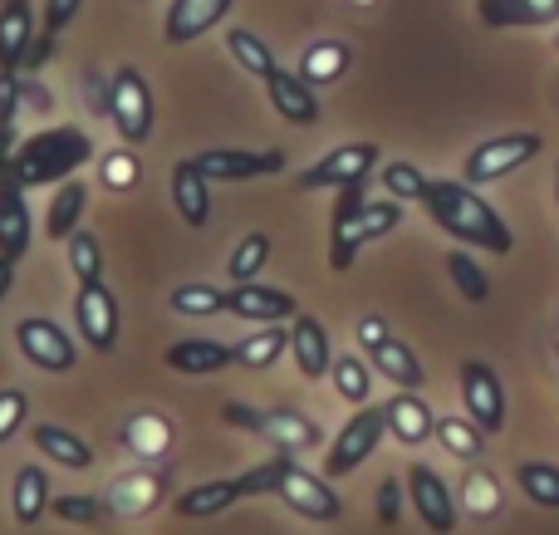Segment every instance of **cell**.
<instances>
[{
    "instance_id": "obj_1",
    "label": "cell",
    "mask_w": 559,
    "mask_h": 535,
    "mask_svg": "<svg viewBox=\"0 0 559 535\" xmlns=\"http://www.w3.org/2000/svg\"><path fill=\"white\" fill-rule=\"evenodd\" d=\"M427 216L442 226L452 241L462 246H476V251H491V255H511L515 251V236L506 226V216L476 192L472 182H452V177H437L427 182V197H423Z\"/></svg>"
},
{
    "instance_id": "obj_2",
    "label": "cell",
    "mask_w": 559,
    "mask_h": 535,
    "mask_svg": "<svg viewBox=\"0 0 559 535\" xmlns=\"http://www.w3.org/2000/svg\"><path fill=\"white\" fill-rule=\"evenodd\" d=\"M88 157H94V138L84 128H45V133H29L25 143H15L10 167H15V177L29 192V187H59Z\"/></svg>"
},
{
    "instance_id": "obj_3",
    "label": "cell",
    "mask_w": 559,
    "mask_h": 535,
    "mask_svg": "<svg viewBox=\"0 0 559 535\" xmlns=\"http://www.w3.org/2000/svg\"><path fill=\"white\" fill-rule=\"evenodd\" d=\"M108 118H114L118 138H123L128 147H143L147 138H153V123H157V108H153V88H147L143 69L133 64H118L114 79H108Z\"/></svg>"
},
{
    "instance_id": "obj_4",
    "label": "cell",
    "mask_w": 559,
    "mask_h": 535,
    "mask_svg": "<svg viewBox=\"0 0 559 535\" xmlns=\"http://www.w3.org/2000/svg\"><path fill=\"white\" fill-rule=\"evenodd\" d=\"M397 222H403V202H397V197L364 202L344 226H329V265H334V271H348V265L358 261V251H364L368 241H378V236L397 231Z\"/></svg>"
},
{
    "instance_id": "obj_5",
    "label": "cell",
    "mask_w": 559,
    "mask_h": 535,
    "mask_svg": "<svg viewBox=\"0 0 559 535\" xmlns=\"http://www.w3.org/2000/svg\"><path fill=\"white\" fill-rule=\"evenodd\" d=\"M545 153V138L540 133H496L486 138V143H476L472 153H466V167L462 177L472 187H486V182H501V177L521 173L531 157Z\"/></svg>"
},
{
    "instance_id": "obj_6",
    "label": "cell",
    "mask_w": 559,
    "mask_h": 535,
    "mask_svg": "<svg viewBox=\"0 0 559 535\" xmlns=\"http://www.w3.org/2000/svg\"><path fill=\"white\" fill-rule=\"evenodd\" d=\"M388 432V413L383 408H358L354 418L344 423V432L334 438V448H329L324 457V477H348V472H358L368 457L378 452V442H383Z\"/></svg>"
},
{
    "instance_id": "obj_7",
    "label": "cell",
    "mask_w": 559,
    "mask_h": 535,
    "mask_svg": "<svg viewBox=\"0 0 559 535\" xmlns=\"http://www.w3.org/2000/svg\"><path fill=\"white\" fill-rule=\"evenodd\" d=\"M368 173H378V143H338L299 173V192H324V187L338 192L348 182H368Z\"/></svg>"
},
{
    "instance_id": "obj_8",
    "label": "cell",
    "mask_w": 559,
    "mask_h": 535,
    "mask_svg": "<svg viewBox=\"0 0 559 535\" xmlns=\"http://www.w3.org/2000/svg\"><path fill=\"white\" fill-rule=\"evenodd\" d=\"M462 408L486 438L506 428V383L491 364H481V359L462 364Z\"/></svg>"
},
{
    "instance_id": "obj_9",
    "label": "cell",
    "mask_w": 559,
    "mask_h": 535,
    "mask_svg": "<svg viewBox=\"0 0 559 535\" xmlns=\"http://www.w3.org/2000/svg\"><path fill=\"white\" fill-rule=\"evenodd\" d=\"M15 344H20V354L45 373H69L79 364V349H74V340H69V330H59L45 314H25V320L15 324Z\"/></svg>"
},
{
    "instance_id": "obj_10",
    "label": "cell",
    "mask_w": 559,
    "mask_h": 535,
    "mask_svg": "<svg viewBox=\"0 0 559 535\" xmlns=\"http://www.w3.org/2000/svg\"><path fill=\"white\" fill-rule=\"evenodd\" d=\"M275 497L285 501L295 516H305V521H338V491L329 487V477H314V472H305L295 457L285 462V472H280V487H275Z\"/></svg>"
},
{
    "instance_id": "obj_11",
    "label": "cell",
    "mask_w": 559,
    "mask_h": 535,
    "mask_svg": "<svg viewBox=\"0 0 559 535\" xmlns=\"http://www.w3.org/2000/svg\"><path fill=\"white\" fill-rule=\"evenodd\" d=\"M74 324L84 334L88 349L108 354L118 344V300L104 281H84L74 295Z\"/></svg>"
},
{
    "instance_id": "obj_12",
    "label": "cell",
    "mask_w": 559,
    "mask_h": 535,
    "mask_svg": "<svg viewBox=\"0 0 559 535\" xmlns=\"http://www.w3.org/2000/svg\"><path fill=\"white\" fill-rule=\"evenodd\" d=\"M212 182H251V177H275L285 173V153L280 147H265V153H251V147H206L197 157Z\"/></svg>"
},
{
    "instance_id": "obj_13",
    "label": "cell",
    "mask_w": 559,
    "mask_h": 535,
    "mask_svg": "<svg viewBox=\"0 0 559 535\" xmlns=\"http://www.w3.org/2000/svg\"><path fill=\"white\" fill-rule=\"evenodd\" d=\"M407 501H413V511L423 516L427 531H437V535H452L456 531V497L447 491V482L437 477L427 462L407 467Z\"/></svg>"
},
{
    "instance_id": "obj_14",
    "label": "cell",
    "mask_w": 559,
    "mask_h": 535,
    "mask_svg": "<svg viewBox=\"0 0 559 535\" xmlns=\"http://www.w3.org/2000/svg\"><path fill=\"white\" fill-rule=\"evenodd\" d=\"M118 442H123L138 462H163V457H173L177 428L163 408H133L123 423H118Z\"/></svg>"
},
{
    "instance_id": "obj_15",
    "label": "cell",
    "mask_w": 559,
    "mask_h": 535,
    "mask_svg": "<svg viewBox=\"0 0 559 535\" xmlns=\"http://www.w3.org/2000/svg\"><path fill=\"white\" fill-rule=\"evenodd\" d=\"M226 310H231L236 320H251V324H280V320H295L299 305H295V295L280 290V285L236 281L231 290H226Z\"/></svg>"
},
{
    "instance_id": "obj_16",
    "label": "cell",
    "mask_w": 559,
    "mask_h": 535,
    "mask_svg": "<svg viewBox=\"0 0 559 535\" xmlns=\"http://www.w3.org/2000/svg\"><path fill=\"white\" fill-rule=\"evenodd\" d=\"M261 84H265V94H271V108L285 118V123H295V128L319 123V94H314L309 79H299V69H280L275 64Z\"/></svg>"
},
{
    "instance_id": "obj_17",
    "label": "cell",
    "mask_w": 559,
    "mask_h": 535,
    "mask_svg": "<svg viewBox=\"0 0 559 535\" xmlns=\"http://www.w3.org/2000/svg\"><path fill=\"white\" fill-rule=\"evenodd\" d=\"M29 251V202L15 167L0 163V255L20 261Z\"/></svg>"
},
{
    "instance_id": "obj_18",
    "label": "cell",
    "mask_w": 559,
    "mask_h": 535,
    "mask_svg": "<svg viewBox=\"0 0 559 535\" xmlns=\"http://www.w3.org/2000/svg\"><path fill=\"white\" fill-rule=\"evenodd\" d=\"M163 497H167V482L157 477V472H123V477H114L108 482V491H104L114 521L147 516L153 507H163Z\"/></svg>"
},
{
    "instance_id": "obj_19",
    "label": "cell",
    "mask_w": 559,
    "mask_h": 535,
    "mask_svg": "<svg viewBox=\"0 0 559 535\" xmlns=\"http://www.w3.org/2000/svg\"><path fill=\"white\" fill-rule=\"evenodd\" d=\"M231 5L236 0H173V10H167V20H163L167 45H192V39L212 35V29L231 15Z\"/></svg>"
},
{
    "instance_id": "obj_20",
    "label": "cell",
    "mask_w": 559,
    "mask_h": 535,
    "mask_svg": "<svg viewBox=\"0 0 559 535\" xmlns=\"http://www.w3.org/2000/svg\"><path fill=\"white\" fill-rule=\"evenodd\" d=\"M289 354H295V369L305 373L309 383L329 379L334 349H329V330L314 320V314H295V320H289Z\"/></svg>"
},
{
    "instance_id": "obj_21",
    "label": "cell",
    "mask_w": 559,
    "mask_h": 535,
    "mask_svg": "<svg viewBox=\"0 0 559 535\" xmlns=\"http://www.w3.org/2000/svg\"><path fill=\"white\" fill-rule=\"evenodd\" d=\"M486 29H540L559 20V0H476Z\"/></svg>"
},
{
    "instance_id": "obj_22",
    "label": "cell",
    "mask_w": 559,
    "mask_h": 535,
    "mask_svg": "<svg viewBox=\"0 0 559 535\" xmlns=\"http://www.w3.org/2000/svg\"><path fill=\"white\" fill-rule=\"evenodd\" d=\"M255 438H271L275 452H289V457H295V452H305V448H319L324 432H319V423L305 418L299 408H265Z\"/></svg>"
},
{
    "instance_id": "obj_23",
    "label": "cell",
    "mask_w": 559,
    "mask_h": 535,
    "mask_svg": "<svg viewBox=\"0 0 559 535\" xmlns=\"http://www.w3.org/2000/svg\"><path fill=\"white\" fill-rule=\"evenodd\" d=\"M173 202L187 226L212 222V177L197 167V157H182V163L173 167Z\"/></svg>"
},
{
    "instance_id": "obj_24",
    "label": "cell",
    "mask_w": 559,
    "mask_h": 535,
    "mask_svg": "<svg viewBox=\"0 0 559 535\" xmlns=\"http://www.w3.org/2000/svg\"><path fill=\"white\" fill-rule=\"evenodd\" d=\"M388 432H393L403 448H423L427 438L437 432V418H432V408H427L423 399H417V389H397V399L388 403Z\"/></svg>"
},
{
    "instance_id": "obj_25",
    "label": "cell",
    "mask_w": 559,
    "mask_h": 535,
    "mask_svg": "<svg viewBox=\"0 0 559 535\" xmlns=\"http://www.w3.org/2000/svg\"><path fill=\"white\" fill-rule=\"evenodd\" d=\"M163 364L173 373H187V379H206V373L231 369V344H222V340H182V344L167 349Z\"/></svg>"
},
{
    "instance_id": "obj_26",
    "label": "cell",
    "mask_w": 559,
    "mask_h": 535,
    "mask_svg": "<svg viewBox=\"0 0 559 535\" xmlns=\"http://www.w3.org/2000/svg\"><path fill=\"white\" fill-rule=\"evenodd\" d=\"M236 501H246L241 497V477H231V482H202V487L182 491V497L173 501V511L182 521H206V516H222V511H231Z\"/></svg>"
},
{
    "instance_id": "obj_27",
    "label": "cell",
    "mask_w": 559,
    "mask_h": 535,
    "mask_svg": "<svg viewBox=\"0 0 559 535\" xmlns=\"http://www.w3.org/2000/svg\"><path fill=\"white\" fill-rule=\"evenodd\" d=\"M29 39H35V10H29V0H5L0 5V69H15L20 74V59H25Z\"/></svg>"
},
{
    "instance_id": "obj_28",
    "label": "cell",
    "mask_w": 559,
    "mask_h": 535,
    "mask_svg": "<svg viewBox=\"0 0 559 535\" xmlns=\"http://www.w3.org/2000/svg\"><path fill=\"white\" fill-rule=\"evenodd\" d=\"M29 438H35V448L45 452L49 462H59V467H69V472L94 467V448H88L79 432L59 428V423H35V428H29Z\"/></svg>"
},
{
    "instance_id": "obj_29",
    "label": "cell",
    "mask_w": 559,
    "mask_h": 535,
    "mask_svg": "<svg viewBox=\"0 0 559 535\" xmlns=\"http://www.w3.org/2000/svg\"><path fill=\"white\" fill-rule=\"evenodd\" d=\"M348 64H354V49L344 45V39H314V45L299 55V79H309V84H334V79L348 74Z\"/></svg>"
},
{
    "instance_id": "obj_30",
    "label": "cell",
    "mask_w": 559,
    "mask_h": 535,
    "mask_svg": "<svg viewBox=\"0 0 559 535\" xmlns=\"http://www.w3.org/2000/svg\"><path fill=\"white\" fill-rule=\"evenodd\" d=\"M368 364H373V369L383 373L388 383H397V389H423V383H427L423 359H417V354L407 349L403 340H383L373 354H368Z\"/></svg>"
},
{
    "instance_id": "obj_31",
    "label": "cell",
    "mask_w": 559,
    "mask_h": 535,
    "mask_svg": "<svg viewBox=\"0 0 559 535\" xmlns=\"http://www.w3.org/2000/svg\"><path fill=\"white\" fill-rule=\"evenodd\" d=\"M88 206V187L79 182V177H64L55 192V202H49V216H45V236L49 241H69V236L79 231V216H84Z\"/></svg>"
},
{
    "instance_id": "obj_32",
    "label": "cell",
    "mask_w": 559,
    "mask_h": 535,
    "mask_svg": "<svg viewBox=\"0 0 559 535\" xmlns=\"http://www.w3.org/2000/svg\"><path fill=\"white\" fill-rule=\"evenodd\" d=\"M10 511H15L20 526H35V521L49 511V477L35 467V462L15 472V487H10Z\"/></svg>"
},
{
    "instance_id": "obj_33",
    "label": "cell",
    "mask_w": 559,
    "mask_h": 535,
    "mask_svg": "<svg viewBox=\"0 0 559 535\" xmlns=\"http://www.w3.org/2000/svg\"><path fill=\"white\" fill-rule=\"evenodd\" d=\"M285 349H289V330L265 324V330L246 334L241 344H231V364H236V369H271Z\"/></svg>"
},
{
    "instance_id": "obj_34",
    "label": "cell",
    "mask_w": 559,
    "mask_h": 535,
    "mask_svg": "<svg viewBox=\"0 0 559 535\" xmlns=\"http://www.w3.org/2000/svg\"><path fill=\"white\" fill-rule=\"evenodd\" d=\"M329 379H334V393L354 408H364L368 393H373V364H364L358 354H334L329 364Z\"/></svg>"
},
{
    "instance_id": "obj_35",
    "label": "cell",
    "mask_w": 559,
    "mask_h": 535,
    "mask_svg": "<svg viewBox=\"0 0 559 535\" xmlns=\"http://www.w3.org/2000/svg\"><path fill=\"white\" fill-rule=\"evenodd\" d=\"M226 55H231L236 64H241L246 74H255V79H265V74L275 69L271 45H265L255 29H246V25H231V29H226Z\"/></svg>"
},
{
    "instance_id": "obj_36",
    "label": "cell",
    "mask_w": 559,
    "mask_h": 535,
    "mask_svg": "<svg viewBox=\"0 0 559 535\" xmlns=\"http://www.w3.org/2000/svg\"><path fill=\"white\" fill-rule=\"evenodd\" d=\"M437 442H442L452 457H462V462H476L486 452V432L476 428L472 418H437V432H432Z\"/></svg>"
},
{
    "instance_id": "obj_37",
    "label": "cell",
    "mask_w": 559,
    "mask_h": 535,
    "mask_svg": "<svg viewBox=\"0 0 559 535\" xmlns=\"http://www.w3.org/2000/svg\"><path fill=\"white\" fill-rule=\"evenodd\" d=\"M515 482H521V491L535 501V507L559 511V467L555 462H521V467H515Z\"/></svg>"
},
{
    "instance_id": "obj_38",
    "label": "cell",
    "mask_w": 559,
    "mask_h": 535,
    "mask_svg": "<svg viewBox=\"0 0 559 535\" xmlns=\"http://www.w3.org/2000/svg\"><path fill=\"white\" fill-rule=\"evenodd\" d=\"M265 261H271V236L251 231V236H241V246L231 251V261H226V275H231V281H255V275L265 271Z\"/></svg>"
},
{
    "instance_id": "obj_39",
    "label": "cell",
    "mask_w": 559,
    "mask_h": 535,
    "mask_svg": "<svg viewBox=\"0 0 559 535\" xmlns=\"http://www.w3.org/2000/svg\"><path fill=\"white\" fill-rule=\"evenodd\" d=\"M173 310L187 314V320H206V314H222L226 310V290H216V285H177L173 290Z\"/></svg>"
},
{
    "instance_id": "obj_40",
    "label": "cell",
    "mask_w": 559,
    "mask_h": 535,
    "mask_svg": "<svg viewBox=\"0 0 559 535\" xmlns=\"http://www.w3.org/2000/svg\"><path fill=\"white\" fill-rule=\"evenodd\" d=\"M49 511H55L64 526H98V531H104L108 516H114L104 497H55L49 501Z\"/></svg>"
},
{
    "instance_id": "obj_41",
    "label": "cell",
    "mask_w": 559,
    "mask_h": 535,
    "mask_svg": "<svg viewBox=\"0 0 559 535\" xmlns=\"http://www.w3.org/2000/svg\"><path fill=\"white\" fill-rule=\"evenodd\" d=\"M69 271L74 281H104V241L94 231H74L69 236Z\"/></svg>"
},
{
    "instance_id": "obj_42",
    "label": "cell",
    "mask_w": 559,
    "mask_h": 535,
    "mask_svg": "<svg viewBox=\"0 0 559 535\" xmlns=\"http://www.w3.org/2000/svg\"><path fill=\"white\" fill-rule=\"evenodd\" d=\"M447 275H452V285L466 295L472 305H486L491 300V281H486V271L472 261L466 251H447Z\"/></svg>"
},
{
    "instance_id": "obj_43",
    "label": "cell",
    "mask_w": 559,
    "mask_h": 535,
    "mask_svg": "<svg viewBox=\"0 0 559 535\" xmlns=\"http://www.w3.org/2000/svg\"><path fill=\"white\" fill-rule=\"evenodd\" d=\"M462 497H466V511H472V516H496V511H501V482H496L491 472L472 467L462 482Z\"/></svg>"
},
{
    "instance_id": "obj_44",
    "label": "cell",
    "mask_w": 559,
    "mask_h": 535,
    "mask_svg": "<svg viewBox=\"0 0 559 535\" xmlns=\"http://www.w3.org/2000/svg\"><path fill=\"white\" fill-rule=\"evenodd\" d=\"M378 177H383L388 197H397V202H423L427 182H432V177H427L423 167H413V163H388Z\"/></svg>"
},
{
    "instance_id": "obj_45",
    "label": "cell",
    "mask_w": 559,
    "mask_h": 535,
    "mask_svg": "<svg viewBox=\"0 0 559 535\" xmlns=\"http://www.w3.org/2000/svg\"><path fill=\"white\" fill-rule=\"evenodd\" d=\"M285 462H289V452H275L271 462H261V467H251L241 477V497H275V487H280V472H285Z\"/></svg>"
},
{
    "instance_id": "obj_46",
    "label": "cell",
    "mask_w": 559,
    "mask_h": 535,
    "mask_svg": "<svg viewBox=\"0 0 559 535\" xmlns=\"http://www.w3.org/2000/svg\"><path fill=\"white\" fill-rule=\"evenodd\" d=\"M25 418H29L25 389H0V448H5V442L25 428Z\"/></svg>"
},
{
    "instance_id": "obj_47",
    "label": "cell",
    "mask_w": 559,
    "mask_h": 535,
    "mask_svg": "<svg viewBox=\"0 0 559 535\" xmlns=\"http://www.w3.org/2000/svg\"><path fill=\"white\" fill-rule=\"evenodd\" d=\"M79 10H84V0H45V10H39V29H49V35H64V29L74 25Z\"/></svg>"
},
{
    "instance_id": "obj_48",
    "label": "cell",
    "mask_w": 559,
    "mask_h": 535,
    "mask_svg": "<svg viewBox=\"0 0 559 535\" xmlns=\"http://www.w3.org/2000/svg\"><path fill=\"white\" fill-rule=\"evenodd\" d=\"M133 182H138L133 153H108V157H104V187H114V192H128Z\"/></svg>"
},
{
    "instance_id": "obj_49",
    "label": "cell",
    "mask_w": 559,
    "mask_h": 535,
    "mask_svg": "<svg viewBox=\"0 0 559 535\" xmlns=\"http://www.w3.org/2000/svg\"><path fill=\"white\" fill-rule=\"evenodd\" d=\"M397 516H403V482L388 477L378 482V526H397Z\"/></svg>"
},
{
    "instance_id": "obj_50",
    "label": "cell",
    "mask_w": 559,
    "mask_h": 535,
    "mask_svg": "<svg viewBox=\"0 0 559 535\" xmlns=\"http://www.w3.org/2000/svg\"><path fill=\"white\" fill-rule=\"evenodd\" d=\"M261 413L265 408H251V403H241V399L222 403V423L226 428H241V432H261Z\"/></svg>"
},
{
    "instance_id": "obj_51",
    "label": "cell",
    "mask_w": 559,
    "mask_h": 535,
    "mask_svg": "<svg viewBox=\"0 0 559 535\" xmlns=\"http://www.w3.org/2000/svg\"><path fill=\"white\" fill-rule=\"evenodd\" d=\"M15 114H20V74L0 69V123L15 128Z\"/></svg>"
},
{
    "instance_id": "obj_52",
    "label": "cell",
    "mask_w": 559,
    "mask_h": 535,
    "mask_svg": "<svg viewBox=\"0 0 559 535\" xmlns=\"http://www.w3.org/2000/svg\"><path fill=\"white\" fill-rule=\"evenodd\" d=\"M49 59H55V35H49V29H39V35L29 39L25 59H20V74H35V69H45Z\"/></svg>"
},
{
    "instance_id": "obj_53",
    "label": "cell",
    "mask_w": 559,
    "mask_h": 535,
    "mask_svg": "<svg viewBox=\"0 0 559 535\" xmlns=\"http://www.w3.org/2000/svg\"><path fill=\"white\" fill-rule=\"evenodd\" d=\"M20 108H29V114H49V108H55L49 88L39 84L35 74H20Z\"/></svg>"
},
{
    "instance_id": "obj_54",
    "label": "cell",
    "mask_w": 559,
    "mask_h": 535,
    "mask_svg": "<svg viewBox=\"0 0 559 535\" xmlns=\"http://www.w3.org/2000/svg\"><path fill=\"white\" fill-rule=\"evenodd\" d=\"M364 202H368L364 182H348V187H338V202H334V216H329V226H344L348 216H354Z\"/></svg>"
},
{
    "instance_id": "obj_55",
    "label": "cell",
    "mask_w": 559,
    "mask_h": 535,
    "mask_svg": "<svg viewBox=\"0 0 559 535\" xmlns=\"http://www.w3.org/2000/svg\"><path fill=\"white\" fill-rule=\"evenodd\" d=\"M383 340H393V334H388V320H383V314H364V320H358V344L373 354Z\"/></svg>"
},
{
    "instance_id": "obj_56",
    "label": "cell",
    "mask_w": 559,
    "mask_h": 535,
    "mask_svg": "<svg viewBox=\"0 0 559 535\" xmlns=\"http://www.w3.org/2000/svg\"><path fill=\"white\" fill-rule=\"evenodd\" d=\"M10 285H15V261H10V255H0V305H5Z\"/></svg>"
},
{
    "instance_id": "obj_57",
    "label": "cell",
    "mask_w": 559,
    "mask_h": 535,
    "mask_svg": "<svg viewBox=\"0 0 559 535\" xmlns=\"http://www.w3.org/2000/svg\"><path fill=\"white\" fill-rule=\"evenodd\" d=\"M10 153H15V128L0 123V163H10Z\"/></svg>"
},
{
    "instance_id": "obj_58",
    "label": "cell",
    "mask_w": 559,
    "mask_h": 535,
    "mask_svg": "<svg viewBox=\"0 0 559 535\" xmlns=\"http://www.w3.org/2000/svg\"><path fill=\"white\" fill-rule=\"evenodd\" d=\"M555 197H559V167H555Z\"/></svg>"
},
{
    "instance_id": "obj_59",
    "label": "cell",
    "mask_w": 559,
    "mask_h": 535,
    "mask_svg": "<svg viewBox=\"0 0 559 535\" xmlns=\"http://www.w3.org/2000/svg\"><path fill=\"white\" fill-rule=\"evenodd\" d=\"M555 49H559V29H555Z\"/></svg>"
}]
</instances>
